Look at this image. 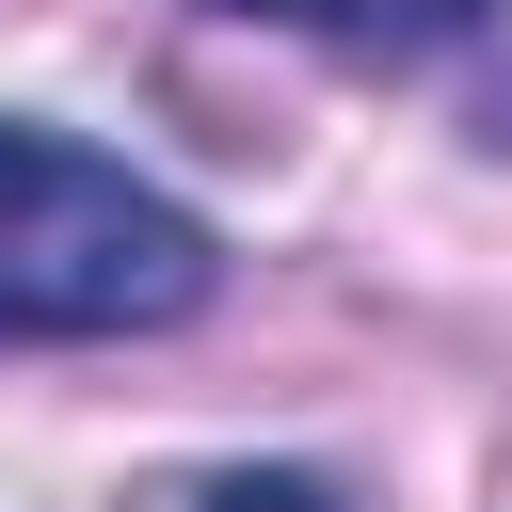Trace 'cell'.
I'll return each mask as SVG.
<instances>
[{"label": "cell", "instance_id": "1", "mask_svg": "<svg viewBox=\"0 0 512 512\" xmlns=\"http://www.w3.org/2000/svg\"><path fill=\"white\" fill-rule=\"evenodd\" d=\"M208 272L224 256L160 176L0 112V336H160L208 304Z\"/></svg>", "mask_w": 512, "mask_h": 512}, {"label": "cell", "instance_id": "2", "mask_svg": "<svg viewBox=\"0 0 512 512\" xmlns=\"http://www.w3.org/2000/svg\"><path fill=\"white\" fill-rule=\"evenodd\" d=\"M224 16H256V32H320V48H352V64H432V48L496 32V0H224Z\"/></svg>", "mask_w": 512, "mask_h": 512}, {"label": "cell", "instance_id": "3", "mask_svg": "<svg viewBox=\"0 0 512 512\" xmlns=\"http://www.w3.org/2000/svg\"><path fill=\"white\" fill-rule=\"evenodd\" d=\"M192 512H336V496H320L304 464H240V480H208Z\"/></svg>", "mask_w": 512, "mask_h": 512}]
</instances>
